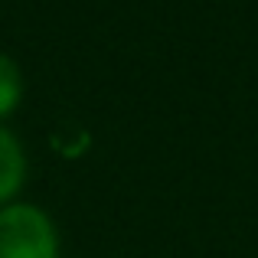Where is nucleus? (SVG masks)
<instances>
[{
  "label": "nucleus",
  "mask_w": 258,
  "mask_h": 258,
  "mask_svg": "<svg viewBox=\"0 0 258 258\" xmlns=\"http://www.w3.org/2000/svg\"><path fill=\"white\" fill-rule=\"evenodd\" d=\"M26 183V151L10 127L0 124V206L17 203V193Z\"/></svg>",
  "instance_id": "obj_2"
},
{
  "label": "nucleus",
  "mask_w": 258,
  "mask_h": 258,
  "mask_svg": "<svg viewBox=\"0 0 258 258\" xmlns=\"http://www.w3.org/2000/svg\"><path fill=\"white\" fill-rule=\"evenodd\" d=\"M23 101V72L7 52H0V124L10 118Z\"/></svg>",
  "instance_id": "obj_3"
},
{
  "label": "nucleus",
  "mask_w": 258,
  "mask_h": 258,
  "mask_svg": "<svg viewBox=\"0 0 258 258\" xmlns=\"http://www.w3.org/2000/svg\"><path fill=\"white\" fill-rule=\"evenodd\" d=\"M0 258H59V232L43 206H0Z\"/></svg>",
  "instance_id": "obj_1"
}]
</instances>
